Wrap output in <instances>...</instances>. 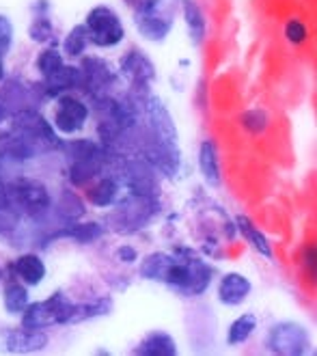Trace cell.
<instances>
[{"instance_id": "obj_31", "label": "cell", "mask_w": 317, "mask_h": 356, "mask_svg": "<svg viewBox=\"0 0 317 356\" xmlns=\"http://www.w3.org/2000/svg\"><path fill=\"white\" fill-rule=\"evenodd\" d=\"M29 39L35 44H52L54 41V24L48 13H37L29 24Z\"/></svg>"}, {"instance_id": "obj_36", "label": "cell", "mask_w": 317, "mask_h": 356, "mask_svg": "<svg viewBox=\"0 0 317 356\" xmlns=\"http://www.w3.org/2000/svg\"><path fill=\"white\" fill-rule=\"evenodd\" d=\"M162 0H125V5L132 9V13H143V11H149L154 7H158Z\"/></svg>"}, {"instance_id": "obj_16", "label": "cell", "mask_w": 317, "mask_h": 356, "mask_svg": "<svg viewBox=\"0 0 317 356\" xmlns=\"http://www.w3.org/2000/svg\"><path fill=\"white\" fill-rule=\"evenodd\" d=\"M177 9L181 13L186 37L193 48H201L207 39V17L197 0H179Z\"/></svg>"}, {"instance_id": "obj_35", "label": "cell", "mask_w": 317, "mask_h": 356, "mask_svg": "<svg viewBox=\"0 0 317 356\" xmlns=\"http://www.w3.org/2000/svg\"><path fill=\"white\" fill-rule=\"evenodd\" d=\"M315 259H317L315 244H307L304 250H302V266H304L307 279H311V281H315Z\"/></svg>"}, {"instance_id": "obj_37", "label": "cell", "mask_w": 317, "mask_h": 356, "mask_svg": "<svg viewBox=\"0 0 317 356\" xmlns=\"http://www.w3.org/2000/svg\"><path fill=\"white\" fill-rule=\"evenodd\" d=\"M11 115H13V111L7 106V104L0 99V130L5 128V125L9 123V119H11Z\"/></svg>"}, {"instance_id": "obj_33", "label": "cell", "mask_w": 317, "mask_h": 356, "mask_svg": "<svg viewBox=\"0 0 317 356\" xmlns=\"http://www.w3.org/2000/svg\"><path fill=\"white\" fill-rule=\"evenodd\" d=\"M13 37H15V29L13 22L9 19V15H0V56H7L13 48Z\"/></svg>"}, {"instance_id": "obj_32", "label": "cell", "mask_w": 317, "mask_h": 356, "mask_svg": "<svg viewBox=\"0 0 317 356\" xmlns=\"http://www.w3.org/2000/svg\"><path fill=\"white\" fill-rule=\"evenodd\" d=\"M283 37L291 46H304L309 41V26L300 17H289L283 26Z\"/></svg>"}, {"instance_id": "obj_7", "label": "cell", "mask_w": 317, "mask_h": 356, "mask_svg": "<svg viewBox=\"0 0 317 356\" xmlns=\"http://www.w3.org/2000/svg\"><path fill=\"white\" fill-rule=\"evenodd\" d=\"M78 67H80L78 91H82L84 95H87L91 104H97L106 97L115 95L121 78H119L117 67L111 60H106L101 56L84 54Z\"/></svg>"}, {"instance_id": "obj_23", "label": "cell", "mask_w": 317, "mask_h": 356, "mask_svg": "<svg viewBox=\"0 0 317 356\" xmlns=\"http://www.w3.org/2000/svg\"><path fill=\"white\" fill-rule=\"evenodd\" d=\"M31 296H29V287L17 281L11 272L7 270V277H5V285H3V307L9 316H22L24 309L29 307Z\"/></svg>"}, {"instance_id": "obj_19", "label": "cell", "mask_w": 317, "mask_h": 356, "mask_svg": "<svg viewBox=\"0 0 317 356\" xmlns=\"http://www.w3.org/2000/svg\"><path fill=\"white\" fill-rule=\"evenodd\" d=\"M11 275L22 281L26 287H37L46 281L48 277V268H46V261L41 259L37 253H22L19 257H15L9 268H7Z\"/></svg>"}, {"instance_id": "obj_28", "label": "cell", "mask_w": 317, "mask_h": 356, "mask_svg": "<svg viewBox=\"0 0 317 356\" xmlns=\"http://www.w3.org/2000/svg\"><path fill=\"white\" fill-rule=\"evenodd\" d=\"M240 125H242V130L250 136H261L268 132L270 128V123H272V117L268 111L255 106V108H248L240 115Z\"/></svg>"}, {"instance_id": "obj_25", "label": "cell", "mask_w": 317, "mask_h": 356, "mask_svg": "<svg viewBox=\"0 0 317 356\" xmlns=\"http://www.w3.org/2000/svg\"><path fill=\"white\" fill-rule=\"evenodd\" d=\"M50 212H54L60 220V225H67V222H76L84 216V212H87V207H84V201L72 193V191H63L60 197L56 199V203H52V209Z\"/></svg>"}, {"instance_id": "obj_3", "label": "cell", "mask_w": 317, "mask_h": 356, "mask_svg": "<svg viewBox=\"0 0 317 356\" xmlns=\"http://www.w3.org/2000/svg\"><path fill=\"white\" fill-rule=\"evenodd\" d=\"M162 212V203L156 197H138L123 193L113 205V212L106 218V229L119 236H132L149 227Z\"/></svg>"}, {"instance_id": "obj_34", "label": "cell", "mask_w": 317, "mask_h": 356, "mask_svg": "<svg viewBox=\"0 0 317 356\" xmlns=\"http://www.w3.org/2000/svg\"><path fill=\"white\" fill-rule=\"evenodd\" d=\"M115 257H117L119 264H125V266H134V264H138V259H140L136 246H132V244H121V246L115 250Z\"/></svg>"}, {"instance_id": "obj_9", "label": "cell", "mask_w": 317, "mask_h": 356, "mask_svg": "<svg viewBox=\"0 0 317 356\" xmlns=\"http://www.w3.org/2000/svg\"><path fill=\"white\" fill-rule=\"evenodd\" d=\"M84 29L89 33L91 46L101 48V50H111L117 48L125 41V24L121 15L108 7V5H95L89 9L87 17H84Z\"/></svg>"}, {"instance_id": "obj_13", "label": "cell", "mask_w": 317, "mask_h": 356, "mask_svg": "<svg viewBox=\"0 0 317 356\" xmlns=\"http://www.w3.org/2000/svg\"><path fill=\"white\" fill-rule=\"evenodd\" d=\"M252 294V281L238 270H229L216 281V300L222 307L238 309Z\"/></svg>"}, {"instance_id": "obj_2", "label": "cell", "mask_w": 317, "mask_h": 356, "mask_svg": "<svg viewBox=\"0 0 317 356\" xmlns=\"http://www.w3.org/2000/svg\"><path fill=\"white\" fill-rule=\"evenodd\" d=\"M60 149L65 152L70 166H67V179L74 188H87L93 184L101 173L111 171V164L117 156L106 152L99 140L93 138H76V140H63Z\"/></svg>"}, {"instance_id": "obj_5", "label": "cell", "mask_w": 317, "mask_h": 356, "mask_svg": "<svg viewBox=\"0 0 317 356\" xmlns=\"http://www.w3.org/2000/svg\"><path fill=\"white\" fill-rule=\"evenodd\" d=\"M76 316V302L65 291H54L46 300L29 302L24 313L19 316V326L31 330H48L54 326H72Z\"/></svg>"}, {"instance_id": "obj_15", "label": "cell", "mask_w": 317, "mask_h": 356, "mask_svg": "<svg viewBox=\"0 0 317 356\" xmlns=\"http://www.w3.org/2000/svg\"><path fill=\"white\" fill-rule=\"evenodd\" d=\"M197 169L201 179L209 188L222 186V164H220V149L214 138H203L197 149Z\"/></svg>"}, {"instance_id": "obj_18", "label": "cell", "mask_w": 317, "mask_h": 356, "mask_svg": "<svg viewBox=\"0 0 317 356\" xmlns=\"http://www.w3.org/2000/svg\"><path fill=\"white\" fill-rule=\"evenodd\" d=\"M121 195H123V186H121V179L115 171H106V175L97 177L95 184L87 186V201L99 209L113 207Z\"/></svg>"}, {"instance_id": "obj_21", "label": "cell", "mask_w": 317, "mask_h": 356, "mask_svg": "<svg viewBox=\"0 0 317 356\" xmlns=\"http://www.w3.org/2000/svg\"><path fill=\"white\" fill-rule=\"evenodd\" d=\"M132 354L138 356H177V339L168 330H149L143 334L140 341L132 348Z\"/></svg>"}, {"instance_id": "obj_24", "label": "cell", "mask_w": 317, "mask_h": 356, "mask_svg": "<svg viewBox=\"0 0 317 356\" xmlns=\"http://www.w3.org/2000/svg\"><path fill=\"white\" fill-rule=\"evenodd\" d=\"M257 326H259L257 313H252V311L240 313V316L227 326V332H225V343H227L229 348H240V346L248 343L252 334H255Z\"/></svg>"}, {"instance_id": "obj_6", "label": "cell", "mask_w": 317, "mask_h": 356, "mask_svg": "<svg viewBox=\"0 0 317 356\" xmlns=\"http://www.w3.org/2000/svg\"><path fill=\"white\" fill-rule=\"evenodd\" d=\"M7 195L11 205L19 216H26L31 220H41L50 214L52 209V193L50 188L35 177H17L7 184Z\"/></svg>"}, {"instance_id": "obj_12", "label": "cell", "mask_w": 317, "mask_h": 356, "mask_svg": "<svg viewBox=\"0 0 317 356\" xmlns=\"http://www.w3.org/2000/svg\"><path fill=\"white\" fill-rule=\"evenodd\" d=\"M136 33L145 39L152 41V44H164L168 39V35L175 29V9H171L166 5V0L149 11L143 13H132Z\"/></svg>"}, {"instance_id": "obj_10", "label": "cell", "mask_w": 317, "mask_h": 356, "mask_svg": "<svg viewBox=\"0 0 317 356\" xmlns=\"http://www.w3.org/2000/svg\"><path fill=\"white\" fill-rule=\"evenodd\" d=\"M117 74H119L121 82L128 85V91H132L134 95H140V97L149 95L152 87L158 80L156 63L140 48H130L128 52L121 54Z\"/></svg>"}, {"instance_id": "obj_26", "label": "cell", "mask_w": 317, "mask_h": 356, "mask_svg": "<svg viewBox=\"0 0 317 356\" xmlns=\"http://www.w3.org/2000/svg\"><path fill=\"white\" fill-rule=\"evenodd\" d=\"M113 309H115V300L111 296H97L93 300H87V302H76L74 324L106 318V316H111Z\"/></svg>"}, {"instance_id": "obj_40", "label": "cell", "mask_w": 317, "mask_h": 356, "mask_svg": "<svg viewBox=\"0 0 317 356\" xmlns=\"http://www.w3.org/2000/svg\"><path fill=\"white\" fill-rule=\"evenodd\" d=\"M0 166H3V156H0Z\"/></svg>"}, {"instance_id": "obj_22", "label": "cell", "mask_w": 317, "mask_h": 356, "mask_svg": "<svg viewBox=\"0 0 317 356\" xmlns=\"http://www.w3.org/2000/svg\"><path fill=\"white\" fill-rule=\"evenodd\" d=\"M234 229L242 236V240L255 250L257 255H261L263 259H272L274 257V248H272V242L270 238L261 232V229L252 222V218H248L246 214H238L234 218Z\"/></svg>"}, {"instance_id": "obj_11", "label": "cell", "mask_w": 317, "mask_h": 356, "mask_svg": "<svg viewBox=\"0 0 317 356\" xmlns=\"http://www.w3.org/2000/svg\"><path fill=\"white\" fill-rule=\"evenodd\" d=\"M91 119V104L74 93L58 95L52 106V128L58 136L80 134Z\"/></svg>"}, {"instance_id": "obj_20", "label": "cell", "mask_w": 317, "mask_h": 356, "mask_svg": "<svg viewBox=\"0 0 317 356\" xmlns=\"http://www.w3.org/2000/svg\"><path fill=\"white\" fill-rule=\"evenodd\" d=\"M41 93L48 99H56L58 95L65 93H74L80 87V67L78 65H70L65 63L58 72H54L48 78H41Z\"/></svg>"}, {"instance_id": "obj_30", "label": "cell", "mask_w": 317, "mask_h": 356, "mask_svg": "<svg viewBox=\"0 0 317 356\" xmlns=\"http://www.w3.org/2000/svg\"><path fill=\"white\" fill-rule=\"evenodd\" d=\"M19 218L22 216L15 212V207L9 201L7 184L0 179V234H9V232H13V229H17Z\"/></svg>"}, {"instance_id": "obj_14", "label": "cell", "mask_w": 317, "mask_h": 356, "mask_svg": "<svg viewBox=\"0 0 317 356\" xmlns=\"http://www.w3.org/2000/svg\"><path fill=\"white\" fill-rule=\"evenodd\" d=\"M50 343L46 330H31L24 326L7 328L3 332V350L9 354H37Z\"/></svg>"}, {"instance_id": "obj_1", "label": "cell", "mask_w": 317, "mask_h": 356, "mask_svg": "<svg viewBox=\"0 0 317 356\" xmlns=\"http://www.w3.org/2000/svg\"><path fill=\"white\" fill-rule=\"evenodd\" d=\"M138 277L160 283L181 298H201L214 283L216 272L190 248L156 250L138 259Z\"/></svg>"}, {"instance_id": "obj_17", "label": "cell", "mask_w": 317, "mask_h": 356, "mask_svg": "<svg viewBox=\"0 0 317 356\" xmlns=\"http://www.w3.org/2000/svg\"><path fill=\"white\" fill-rule=\"evenodd\" d=\"M106 225L99 220H76V222H67V225H60V229H56L54 234L48 236V242L54 240H74L76 244H93L99 238L106 236Z\"/></svg>"}, {"instance_id": "obj_39", "label": "cell", "mask_w": 317, "mask_h": 356, "mask_svg": "<svg viewBox=\"0 0 317 356\" xmlns=\"http://www.w3.org/2000/svg\"><path fill=\"white\" fill-rule=\"evenodd\" d=\"M0 281H5V277H3V270H0Z\"/></svg>"}, {"instance_id": "obj_27", "label": "cell", "mask_w": 317, "mask_h": 356, "mask_svg": "<svg viewBox=\"0 0 317 356\" xmlns=\"http://www.w3.org/2000/svg\"><path fill=\"white\" fill-rule=\"evenodd\" d=\"M89 46H91V41H89V33L84 29V24H74L70 33L65 35V39H63L60 52L67 58H82L87 54Z\"/></svg>"}, {"instance_id": "obj_8", "label": "cell", "mask_w": 317, "mask_h": 356, "mask_svg": "<svg viewBox=\"0 0 317 356\" xmlns=\"http://www.w3.org/2000/svg\"><path fill=\"white\" fill-rule=\"evenodd\" d=\"M263 348L277 356H304L313 352L311 330L295 320L274 322L263 337Z\"/></svg>"}, {"instance_id": "obj_38", "label": "cell", "mask_w": 317, "mask_h": 356, "mask_svg": "<svg viewBox=\"0 0 317 356\" xmlns=\"http://www.w3.org/2000/svg\"><path fill=\"white\" fill-rule=\"evenodd\" d=\"M7 80V70H5V58L0 56V85H3V82Z\"/></svg>"}, {"instance_id": "obj_4", "label": "cell", "mask_w": 317, "mask_h": 356, "mask_svg": "<svg viewBox=\"0 0 317 356\" xmlns=\"http://www.w3.org/2000/svg\"><path fill=\"white\" fill-rule=\"evenodd\" d=\"M9 134H13L19 143H24L26 147L37 156L60 149L63 138L56 134L52 123L41 115L37 108H19L13 111L9 119Z\"/></svg>"}, {"instance_id": "obj_29", "label": "cell", "mask_w": 317, "mask_h": 356, "mask_svg": "<svg viewBox=\"0 0 317 356\" xmlns=\"http://www.w3.org/2000/svg\"><path fill=\"white\" fill-rule=\"evenodd\" d=\"M63 65H65V56H63V52H60L54 44H50L48 48L41 50V52L37 54V58H35V67H37V72H39L41 78L52 76V74L58 72Z\"/></svg>"}]
</instances>
